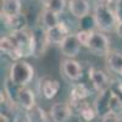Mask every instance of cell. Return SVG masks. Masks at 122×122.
Listing matches in <instances>:
<instances>
[{
	"instance_id": "obj_1",
	"label": "cell",
	"mask_w": 122,
	"mask_h": 122,
	"mask_svg": "<svg viewBox=\"0 0 122 122\" xmlns=\"http://www.w3.org/2000/svg\"><path fill=\"white\" fill-rule=\"evenodd\" d=\"M94 110L97 116L104 118L112 112H121L122 111V101L120 97L112 89H106L100 92L94 101Z\"/></svg>"
},
{
	"instance_id": "obj_2",
	"label": "cell",
	"mask_w": 122,
	"mask_h": 122,
	"mask_svg": "<svg viewBox=\"0 0 122 122\" xmlns=\"http://www.w3.org/2000/svg\"><path fill=\"white\" fill-rule=\"evenodd\" d=\"M11 39L14 42L17 57H28L30 55H34L36 53V39L34 34L28 30H20V32L11 33Z\"/></svg>"
},
{
	"instance_id": "obj_3",
	"label": "cell",
	"mask_w": 122,
	"mask_h": 122,
	"mask_svg": "<svg viewBox=\"0 0 122 122\" xmlns=\"http://www.w3.org/2000/svg\"><path fill=\"white\" fill-rule=\"evenodd\" d=\"M34 77V68L27 61H16L10 67L9 78L18 87H26Z\"/></svg>"
},
{
	"instance_id": "obj_4",
	"label": "cell",
	"mask_w": 122,
	"mask_h": 122,
	"mask_svg": "<svg viewBox=\"0 0 122 122\" xmlns=\"http://www.w3.org/2000/svg\"><path fill=\"white\" fill-rule=\"evenodd\" d=\"M93 20H94L95 26L101 30H105V32L111 30L115 26H117L116 14L105 4H98L95 6Z\"/></svg>"
},
{
	"instance_id": "obj_5",
	"label": "cell",
	"mask_w": 122,
	"mask_h": 122,
	"mask_svg": "<svg viewBox=\"0 0 122 122\" xmlns=\"http://www.w3.org/2000/svg\"><path fill=\"white\" fill-rule=\"evenodd\" d=\"M88 48L92 51L97 53L98 55H106L110 53V42L109 38L100 33V32H94L93 37H92Z\"/></svg>"
},
{
	"instance_id": "obj_6",
	"label": "cell",
	"mask_w": 122,
	"mask_h": 122,
	"mask_svg": "<svg viewBox=\"0 0 122 122\" xmlns=\"http://www.w3.org/2000/svg\"><path fill=\"white\" fill-rule=\"evenodd\" d=\"M89 78L92 81V83H93V87L99 92V93L109 89L110 81H109L107 75L104 72L103 70L97 68V67L89 68Z\"/></svg>"
},
{
	"instance_id": "obj_7",
	"label": "cell",
	"mask_w": 122,
	"mask_h": 122,
	"mask_svg": "<svg viewBox=\"0 0 122 122\" xmlns=\"http://www.w3.org/2000/svg\"><path fill=\"white\" fill-rule=\"evenodd\" d=\"M81 45L82 44L79 43L76 34H68L64 39V42L60 44V49L65 56L72 59V57L78 55L79 50H81Z\"/></svg>"
},
{
	"instance_id": "obj_8",
	"label": "cell",
	"mask_w": 122,
	"mask_h": 122,
	"mask_svg": "<svg viewBox=\"0 0 122 122\" xmlns=\"http://www.w3.org/2000/svg\"><path fill=\"white\" fill-rule=\"evenodd\" d=\"M68 32H70L68 27L64 22H60L54 28H50V29L45 30L46 40H48L49 44H61L64 42V39L70 34Z\"/></svg>"
},
{
	"instance_id": "obj_9",
	"label": "cell",
	"mask_w": 122,
	"mask_h": 122,
	"mask_svg": "<svg viewBox=\"0 0 122 122\" xmlns=\"http://www.w3.org/2000/svg\"><path fill=\"white\" fill-rule=\"evenodd\" d=\"M72 114V107L66 103H55L50 109V116L54 122H67Z\"/></svg>"
},
{
	"instance_id": "obj_10",
	"label": "cell",
	"mask_w": 122,
	"mask_h": 122,
	"mask_svg": "<svg viewBox=\"0 0 122 122\" xmlns=\"http://www.w3.org/2000/svg\"><path fill=\"white\" fill-rule=\"evenodd\" d=\"M62 72L71 81H78L82 77V67L79 62L72 59H66L62 61Z\"/></svg>"
},
{
	"instance_id": "obj_11",
	"label": "cell",
	"mask_w": 122,
	"mask_h": 122,
	"mask_svg": "<svg viewBox=\"0 0 122 122\" xmlns=\"http://www.w3.org/2000/svg\"><path fill=\"white\" fill-rule=\"evenodd\" d=\"M1 20L4 21L5 26L12 30V33L20 32V30H25L27 27V18L22 14L16 15V16H6V15L1 14Z\"/></svg>"
},
{
	"instance_id": "obj_12",
	"label": "cell",
	"mask_w": 122,
	"mask_h": 122,
	"mask_svg": "<svg viewBox=\"0 0 122 122\" xmlns=\"http://www.w3.org/2000/svg\"><path fill=\"white\" fill-rule=\"evenodd\" d=\"M16 103L27 111L30 110L33 106H36V99H34V94L32 89H29L27 87L20 88L17 93V98H16Z\"/></svg>"
},
{
	"instance_id": "obj_13",
	"label": "cell",
	"mask_w": 122,
	"mask_h": 122,
	"mask_svg": "<svg viewBox=\"0 0 122 122\" xmlns=\"http://www.w3.org/2000/svg\"><path fill=\"white\" fill-rule=\"evenodd\" d=\"M89 95V89L86 87L83 83H77L73 86L72 90H71V95H70V103L71 107L72 106H79L81 104H84L83 101L84 99Z\"/></svg>"
},
{
	"instance_id": "obj_14",
	"label": "cell",
	"mask_w": 122,
	"mask_h": 122,
	"mask_svg": "<svg viewBox=\"0 0 122 122\" xmlns=\"http://www.w3.org/2000/svg\"><path fill=\"white\" fill-rule=\"evenodd\" d=\"M70 12L77 18H86L89 12V3L88 0H70L68 3Z\"/></svg>"
},
{
	"instance_id": "obj_15",
	"label": "cell",
	"mask_w": 122,
	"mask_h": 122,
	"mask_svg": "<svg viewBox=\"0 0 122 122\" xmlns=\"http://www.w3.org/2000/svg\"><path fill=\"white\" fill-rule=\"evenodd\" d=\"M59 89H60V83L56 79L46 78L42 83V92H43V95L46 99H53L57 94Z\"/></svg>"
},
{
	"instance_id": "obj_16",
	"label": "cell",
	"mask_w": 122,
	"mask_h": 122,
	"mask_svg": "<svg viewBox=\"0 0 122 122\" xmlns=\"http://www.w3.org/2000/svg\"><path fill=\"white\" fill-rule=\"evenodd\" d=\"M1 14L6 16H16L21 14V0H3Z\"/></svg>"
},
{
	"instance_id": "obj_17",
	"label": "cell",
	"mask_w": 122,
	"mask_h": 122,
	"mask_svg": "<svg viewBox=\"0 0 122 122\" xmlns=\"http://www.w3.org/2000/svg\"><path fill=\"white\" fill-rule=\"evenodd\" d=\"M26 118H27V122H48L45 111L38 105L33 106L30 110L27 111Z\"/></svg>"
},
{
	"instance_id": "obj_18",
	"label": "cell",
	"mask_w": 122,
	"mask_h": 122,
	"mask_svg": "<svg viewBox=\"0 0 122 122\" xmlns=\"http://www.w3.org/2000/svg\"><path fill=\"white\" fill-rule=\"evenodd\" d=\"M0 50H1V53L9 55L11 59L14 60H18L17 57V54H16V49H15V45H14V42L11 37H3L0 39Z\"/></svg>"
},
{
	"instance_id": "obj_19",
	"label": "cell",
	"mask_w": 122,
	"mask_h": 122,
	"mask_svg": "<svg viewBox=\"0 0 122 122\" xmlns=\"http://www.w3.org/2000/svg\"><path fill=\"white\" fill-rule=\"evenodd\" d=\"M59 14L51 11L49 9H45L43 14H42V22L44 25V27L46 29H50V28H54L55 26H57L61 21L59 20Z\"/></svg>"
},
{
	"instance_id": "obj_20",
	"label": "cell",
	"mask_w": 122,
	"mask_h": 122,
	"mask_svg": "<svg viewBox=\"0 0 122 122\" xmlns=\"http://www.w3.org/2000/svg\"><path fill=\"white\" fill-rule=\"evenodd\" d=\"M107 64L114 72L122 77V54L112 51L107 54Z\"/></svg>"
},
{
	"instance_id": "obj_21",
	"label": "cell",
	"mask_w": 122,
	"mask_h": 122,
	"mask_svg": "<svg viewBox=\"0 0 122 122\" xmlns=\"http://www.w3.org/2000/svg\"><path fill=\"white\" fill-rule=\"evenodd\" d=\"M93 34H94L93 30H92V29H87V28L81 29V30H78V32L76 33V36H77V38L79 40V43L82 45H84V46H87V48L89 45V42H90L92 37H93Z\"/></svg>"
},
{
	"instance_id": "obj_22",
	"label": "cell",
	"mask_w": 122,
	"mask_h": 122,
	"mask_svg": "<svg viewBox=\"0 0 122 122\" xmlns=\"http://www.w3.org/2000/svg\"><path fill=\"white\" fill-rule=\"evenodd\" d=\"M79 115L82 116V118H83L84 121L89 122V121H92V120H93V118L95 117L97 112H95V110H94L93 107H90L89 105H86L83 109H81Z\"/></svg>"
},
{
	"instance_id": "obj_23",
	"label": "cell",
	"mask_w": 122,
	"mask_h": 122,
	"mask_svg": "<svg viewBox=\"0 0 122 122\" xmlns=\"http://www.w3.org/2000/svg\"><path fill=\"white\" fill-rule=\"evenodd\" d=\"M65 0H51V3L49 4V6L46 9L49 10H51V11L56 12V14H60V12H62L64 11V9H65Z\"/></svg>"
},
{
	"instance_id": "obj_24",
	"label": "cell",
	"mask_w": 122,
	"mask_h": 122,
	"mask_svg": "<svg viewBox=\"0 0 122 122\" xmlns=\"http://www.w3.org/2000/svg\"><path fill=\"white\" fill-rule=\"evenodd\" d=\"M103 122H122V111L121 112H112L103 118Z\"/></svg>"
},
{
	"instance_id": "obj_25",
	"label": "cell",
	"mask_w": 122,
	"mask_h": 122,
	"mask_svg": "<svg viewBox=\"0 0 122 122\" xmlns=\"http://www.w3.org/2000/svg\"><path fill=\"white\" fill-rule=\"evenodd\" d=\"M115 14L117 17V23H122V0H117Z\"/></svg>"
},
{
	"instance_id": "obj_26",
	"label": "cell",
	"mask_w": 122,
	"mask_h": 122,
	"mask_svg": "<svg viewBox=\"0 0 122 122\" xmlns=\"http://www.w3.org/2000/svg\"><path fill=\"white\" fill-rule=\"evenodd\" d=\"M116 30H117L118 37L122 38V23H117V28H116Z\"/></svg>"
},
{
	"instance_id": "obj_27",
	"label": "cell",
	"mask_w": 122,
	"mask_h": 122,
	"mask_svg": "<svg viewBox=\"0 0 122 122\" xmlns=\"http://www.w3.org/2000/svg\"><path fill=\"white\" fill-rule=\"evenodd\" d=\"M38 1L40 3V4H42V5H44L45 6V9L49 6V4L50 3H51V0H38Z\"/></svg>"
},
{
	"instance_id": "obj_28",
	"label": "cell",
	"mask_w": 122,
	"mask_h": 122,
	"mask_svg": "<svg viewBox=\"0 0 122 122\" xmlns=\"http://www.w3.org/2000/svg\"><path fill=\"white\" fill-rule=\"evenodd\" d=\"M14 122H25V121H23V118L20 116V115H16L15 118H14Z\"/></svg>"
},
{
	"instance_id": "obj_29",
	"label": "cell",
	"mask_w": 122,
	"mask_h": 122,
	"mask_svg": "<svg viewBox=\"0 0 122 122\" xmlns=\"http://www.w3.org/2000/svg\"><path fill=\"white\" fill-rule=\"evenodd\" d=\"M118 89H120V92H121V93H122V82L118 84Z\"/></svg>"
}]
</instances>
